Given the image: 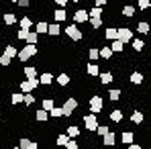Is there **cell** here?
I'll return each mask as SVG.
<instances>
[{
  "label": "cell",
  "instance_id": "3957f363",
  "mask_svg": "<svg viewBox=\"0 0 151 149\" xmlns=\"http://www.w3.org/2000/svg\"><path fill=\"white\" fill-rule=\"evenodd\" d=\"M63 33H65L72 41H82V37H84V35H82V31L78 29V25H76V23H74V25H68L65 29H63Z\"/></svg>",
  "mask_w": 151,
  "mask_h": 149
},
{
  "label": "cell",
  "instance_id": "f35d334b",
  "mask_svg": "<svg viewBox=\"0 0 151 149\" xmlns=\"http://www.w3.org/2000/svg\"><path fill=\"white\" fill-rule=\"evenodd\" d=\"M123 14H125L127 19H131V17L135 14V6H131V4H129V6H125V8H123Z\"/></svg>",
  "mask_w": 151,
  "mask_h": 149
},
{
  "label": "cell",
  "instance_id": "484cf974",
  "mask_svg": "<svg viewBox=\"0 0 151 149\" xmlns=\"http://www.w3.org/2000/svg\"><path fill=\"white\" fill-rule=\"evenodd\" d=\"M59 33H61V27L57 25V23H51V25H49V35H51V37H57Z\"/></svg>",
  "mask_w": 151,
  "mask_h": 149
},
{
  "label": "cell",
  "instance_id": "f907efd6",
  "mask_svg": "<svg viewBox=\"0 0 151 149\" xmlns=\"http://www.w3.org/2000/svg\"><path fill=\"white\" fill-rule=\"evenodd\" d=\"M129 149H143L139 143H133V145H129Z\"/></svg>",
  "mask_w": 151,
  "mask_h": 149
},
{
  "label": "cell",
  "instance_id": "8fae6325",
  "mask_svg": "<svg viewBox=\"0 0 151 149\" xmlns=\"http://www.w3.org/2000/svg\"><path fill=\"white\" fill-rule=\"evenodd\" d=\"M121 141H123L127 147H129V145H133V141H135V135H133L131 131H125V133L121 135Z\"/></svg>",
  "mask_w": 151,
  "mask_h": 149
},
{
  "label": "cell",
  "instance_id": "b9f144b4",
  "mask_svg": "<svg viewBox=\"0 0 151 149\" xmlns=\"http://www.w3.org/2000/svg\"><path fill=\"white\" fill-rule=\"evenodd\" d=\"M29 33H31V31H27V29H19V33H17V37H19L21 41H27V37H29Z\"/></svg>",
  "mask_w": 151,
  "mask_h": 149
},
{
  "label": "cell",
  "instance_id": "db71d44e",
  "mask_svg": "<svg viewBox=\"0 0 151 149\" xmlns=\"http://www.w3.org/2000/svg\"><path fill=\"white\" fill-rule=\"evenodd\" d=\"M63 149H65V147H63Z\"/></svg>",
  "mask_w": 151,
  "mask_h": 149
},
{
  "label": "cell",
  "instance_id": "cb8c5ba5",
  "mask_svg": "<svg viewBox=\"0 0 151 149\" xmlns=\"http://www.w3.org/2000/svg\"><path fill=\"white\" fill-rule=\"evenodd\" d=\"M37 41H39V35L35 31H31L29 37H27V45H37Z\"/></svg>",
  "mask_w": 151,
  "mask_h": 149
},
{
  "label": "cell",
  "instance_id": "681fc988",
  "mask_svg": "<svg viewBox=\"0 0 151 149\" xmlns=\"http://www.w3.org/2000/svg\"><path fill=\"white\" fill-rule=\"evenodd\" d=\"M17 4H19V6H23V8H27V6H29V0H19Z\"/></svg>",
  "mask_w": 151,
  "mask_h": 149
},
{
  "label": "cell",
  "instance_id": "ee69618b",
  "mask_svg": "<svg viewBox=\"0 0 151 149\" xmlns=\"http://www.w3.org/2000/svg\"><path fill=\"white\" fill-rule=\"evenodd\" d=\"M23 102H25L27 106H31V104L35 102V96H33V94H25V100H23Z\"/></svg>",
  "mask_w": 151,
  "mask_h": 149
},
{
  "label": "cell",
  "instance_id": "7402d4cb",
  "mask_svg": "<svg viewBox=\"0 0 151 149\" xmlns=\"http://www.w3.org/2000/svg\"><path fill=\"white\" fill-rule=\"evenodd\" d=\"M53 17H55V23H59V21H65V19H68V12H65L63 8H59V10L53 12Z\"/></svg>",
  "mask_w": 151,
  "mask_h": 149
},
{
  "label": "cell",
  "instance_id": "d6986e66",
  "mask_svg": "<svg viewBox=\"0 0 151 149\" xmlns=\"http://www.w3.org/2000/svg\"><path fill=\"white\" fill-rule=\"evenodd\" d=\"M65 135H68L70 139H74V137H78V135H80V129H78V127H74V125H68V131H65Z\"/></svg>",
  "mask_w": 151,
  "mask_h": 149
},
{
  "label": "cell",
  "instance_id": "30bf717a",
  "mask_svg": "<svg viewBox=\"0 0 151 149\" xmlns=\"http://www.w3.org/2000/svg\"><path fill=\"white\" fill-rule=\"evenodd\" d=\"M102 141H104V145H106V147H112V145L116 143V135H114V131H110L108 135H104V137H102Z\"/></svg>",
  "mask_w": 151,
  "mask_h": 149
},
{
  "label": "cell",
  "instance_id": "4fadbf2b",
  "mask_svg": "<svg viewBox=\"0 0 151 149\" xmlns=\"http://www.w3.org/2000/svg\"><path fill=\"white\" fill-rule=\"evenodd\" d=\"M23 74H25L27 80H35V78H37V70H35L33 66H27L25 70H23Z\"/></svg>",
  "mask_w": 151,
  "mask_h": 149
},
{
  "label": "cell",
  "instance_id": "7dc6e473",
  "mask_svg": "<svg viewBox=\"0 0 151 149\" xmlns=\"http://www.w3.org/2000/svg\"><path fill=\"white\" fill-rule=\"evenodd\" d=\"M139 8H141V10L149 8V0H139Z\"/></svg>",
  "mask_w": 151,
  "mask_h": 149
},
{
  "label": "cell",
  "instance_id": "8d00e7d4",
  "mask_svg": "<svg viewBox=\"0 0 151 149\" xmlns=\"http://www.w3.org/2000/svg\"><path fill=\"white\" fill-rule=\"evenodd\" d=\"M131 45H133V49H135V51H143V47H145V43H143L141 39H133Z\"/></svg>",
  "mask_w": 151,
  "mask_h": 149
},
{
  "label": "cell",
  "instance_id": "f6af8a7d",
  "mask_svg": "<svg viewBox=\"0 0 151 149\" xmlns=\"http://www.w3.org/2000/svg\"><path fill=\"white\" fill-rule=\"evenodd\" d=\"M65 149H80V145H78V141L70 139V141H68V145H65Z\"/></svg>",
  "mask_w": 151,
  "mask_h": 149
},
{
  "label": "cell",
  "instance_id": "60d3db41",
  "mask_svg": "<svg viewBox=\"0 0 151 149\" xmlns=\"http://www.w3.org/2000/svg\"><path fill=\"white\" fill-rule=\"evenodd\" d=\"M31 143H33L31 139H27V137H23V139L19 141V147H21V149H29V147H31Z\"/></svg>",
  "mask_w": 151,
  "mask_h": 149
},
{
  "label": "cell",
  "instance_id": "74e56055",
  "mask_svg": "<svg viewBox=\"0 0 151 149\" xmlns=\"http://www.w3.org/2000/svg\"><path fill=\"white\" fill-rule=\"evenodd\" d=\"M31 25H33V21H31L29 17H23V19H21V29H27V31H29Z\"/></svg>",
  "mask_w": 151,
  "mask_h": 149
},
{
  "label": "cell",
  "instance_id": "1f68e13d",
  "mask_svg": "<svg viewBox=\"0 0 151 149\" xmlns=\"http://www.w3.org/2000/svg\"><path fill=\"white\" fill-rule=\"evenodd\" d=\"M131 82L133 84H143V74L141 72H133L131 74Z\"/></svg>",
  "mask_w": 151,
  "mask_h": 149
},
{
  "label": "cell",
  "instance_id": "e575fe53",
  "mask_svg": "<svg viewBox=\"0 0 151 149\" xmlns=\"http://www.w3.org/2000/svg\"><path fill=\"white\" fill-rule=\"evenodd\" d=\"M108 133H110V127H108V125H98V131H96V135L104 137V135H108Z\"/></svg>",
  "mask_w": 151,
  "mask_h": 149
},
{
  "label": "cell",
  "instance_id": "4dcf8cb0",
  "mask_svg": "<svg viewBox=\"0 0 151 149\" xmlns=\"http://www.w3.org/2000/svg\"><path fill=\"white\" fill-rule=\"evenodd\" d=\"M137 31H139L141 35H147V33H149V23H145V21H141V23L137 25Z\"/></svg>",
  "mask_w": 151,
  "mask_h": 149
},
{
  "label": "cell",
  "instance_id": "d6a6232c",
  "mask_svg": "<svg viewBox=\"0 0 151 149\" xmlns=\"http://www.w3.org/2000/svg\"><path fill=\"white\" fill-rule=\"evenodd\" d=\"M49 117H51V119H59V117H63V108H61V106H55V108L49 112Z\"/></svg>",
  "mask_w": 151,
  "mask_h": 149
},
{
  "label": "cell",
  "instance_id": "9a60e30c",
  "mask_svg": "<svg viewBox=\"0 0 151 149\" xmlns=\"http://www.w3.org/2000/svg\"><path fill=\"white\" fill-rule=\"evenodd\" d=\"M35 119H37L39 123H45V121L49 119V112H47V110H43V108H39V110L35 112Z\"/></svg>",
  "mask_w": 151,
  "mask_h": 149
},
{
  "label": "cell",
  "instance_id": "d4e9b609",
  "mask_svg": "<svg viewBox=\"0 0 151 149\" xmlns=\"http://www.w3.org/2000/svg\"><path fill=\"white\" fill-rule=\"evenodd\" d=\"M23 100H25V94H23V92H14V94L10 96V102H12V104H21Z\"/></svg>",
  "mask_w": 151,
  "mask_h": 149
},
{
  "label": "cell",
  "instance_id": "5bb4252c",
  "mask_svg": "<svg viewBox=\"0 0 151 149\" xmlns=\"http://www.w3.org/2000/svg\"><path fill=\"white\" fill-rule=\"evenodd\" d=\"M39 82H41L43 86H49V84H53V74H49V72L41 74V76H39Z\"/></svg>",
  "mask_w": 151,
  "mask_h": 149
},
{
  "label": "cell",
  "instance_id": "c3c4849f",
  "mask_svg": "<svg viewBox=\"0 0 151 149\" xmlns=\"http://www.w3.org/2000/svg\"><path fill=\"white\" fill-rule=\"evenodd\" d=\"M94 6H96V8H102V6H106V0H96V2H94Z\"/></svg>",
  "mask_w": 151,
  "mask_h": 149
},
{
  "label": "cell",
  "instance_id": "e0dca14e",
  "mask_svg": "<svg viewBox=\"0 0 151 149\" xmlns=\"http://www.w3.org/2000/svg\"><path fill=\"white\" fill-rule=\"evenodd\" d=\"M68 141H70V137L63 133V135H57L55 137V145H59V147H65L68 145Z\"/></svg>",
  "mask_w": 151,
  "mask_h": 149
},
{
  "label": "cell",
  "instance_id": "7c38bea8",
  "mask_svg": "<svg viewBox=\"0 0 151 149\" xmlns=\"http://www.w3.org/2000/svg\"><path fill=\"white\" fill-rule=\"evenodd\" d=\"M41 108H43V110H47V112H51V110L55 108V100H53V98H43Z\"/></svg>",
  "mask_w": 151,
  "mask_h": 149
},
{
  "label": "cell",
  "instance_id": "836d02e7",
  "mask_svg": "<svg viewBox=\"0 0 151 149\" xmlns=\"http://www.w3.org/2000/svg\"><path fill=\"white\" fill-rule=\"evenodd\" d=\"M102 12H104L102 8H96V6H94V8H92L88 14H90V19H102Z\"/></svg>",
  "mask_w": 151,
  "mask_h": 149
},
{
  "label": "cell",
  "instance_id": "7bdbcfd3",
  "mask_svg": "<svg viewBox=\"0 0 151 149\" xmlns=\"http://www.w3.org/2000/svg\"><path fill=\"white\" fill-rule=\"evenodd\" d=\"M90 27H92V29H100L102 27V19H90Z\"/></svg>",
  "mask_w": 151,
  "mask_h": 149
},
{
  "label": "cell",
  "instance_id": "bcb514c9",
  "mask_svg": "<svg viewBox=\"0 0 151 149\" xmlns=\"http://www.w3.org/2000/svg\"><path fill=\"white\" fill-rule=\"evenodd\" d=\"M8 63H10V57L2 53V55H0V66H8Z\"/></svg>",
  "mask_w": 151,
  "mask_h": 149
},
{
  "label": "cell",
  "instance_id": "9c48e42d",
  "mask_svg": "<svg viewBox=\"0 0 151 149\" xmlns=\"http://www.w3.org/2000/svg\"><path fill=\"white\" fill-rule=\"evenodd\" d=\"M35 33H37V35H45V33H49V23L39 21V23L35 25Z\"/></svg>",
  "mask_w": 151,
  "mask_h": 149
},
{
  "label": "cell",
  "instance_id": "f5cc1de1",
  "mask_svg": "<svg viewBox=\"0 0 151 149\" xmlns=\"http://www.w3.org/2000/svg\"><path fill=\"white\" fill-rule=\"evenodd\" d=\"M0 123H2V119H0Z\"/></svg>",
  "mask_w": 151,
  "mask_h": 149
},
{
  "label": "cell",
  "instance_id": "d590c367",
  "mask_svg": "<svg viewBox=\"0 0 151 149\" xmlns=\"http://www.w3.org/2000/svg\"><path fill=\"white\" fill-rule=\"evenodd\" d=\"M14 23H17V17L12 12H6L4 14V25H14Z\"/></svg>",
  "mask_w": 151,
  "mask_h": 149
},
{
  "label": "cell",
  "instance_id": "6da1fadb",
  "mask_svg": "<svg viewBox=\"0 0 151 149\" xmlns=\"http://www.w3.org/2000/svg\"><path fill=\"white\" fill-rule=\"evenodd\" d=\"M88 108H90V112H92V114L102 112V108H104V100H102V96L94 94V96L90 98V102H88Z\"/></svg>",
  "mask_w": 151,
  "mask_h": 149
},
{
  "label": "cell",
  "instance_id": "f1b7e54d",
  "mask_svg": "<svg viewBox=\"0 0 151 149\" xmlns=\"http://www.w3.org/2000/svg\"><path fill=\"white\" fill-rule=\"evenodd\" d=\"M55 80H57L59 86H68V84H70V76H68V74H59Z\"/></svg>",
  "mask_w": 151,
  "mask_h": 149
},
{
  "label": "cell",
  "instance_id": "5b68a950",
  "mask_svg": "<svg viewBox=\"0 0 151 149\" xmlns=\"http://www.w3.org/2000/svg\"><path fill=\"white\" fill-rule=\"evenodd\" d=\"M119 41L125 45V43H133V31L129 27H119Z\"/></svg>",
  "mask_w": 151,
  "mask_h": 149
},
{
  "label": "cell",
  "instance_id": "ba28073f",
  "mask_svg": "<svg viewBox=\"0 0 151 149\" xmlns=\"http://www.w3.org/2000/svg\"><path fill=\"white\" fill-rule=\"evenodd\" d=\"M88 19H90V14H88L86 10H76L74 12V21L76 23H88Z\"/></svg>",
  "mask_w": 151,
  "mask_h": 149
},
{
  "label": "cell",
  "instance_id": "f546056e",
  "mask_svg": "<svg viewBox=\"0 0 151 149\" xmlns=\"http://www.w3.org/2000/svg\"><path fill=\"white\" fill-rule=\"evenodd\" d=\"M121 94H123V92H121V90H119V88H112V90H110V92H108V98L112 100V102H116V100L121 98Z\"/></svg>",
  "mask_w": 151,
  "mask_h": 149
},
{
  "label": "cell",
  "instance_id": "7a4b0ae2",
  "mask_svg": "<svg viewBox=\"0 0 151 149\" xmlns=\"http://www.w3.org/2000/svg\"><path fill=\"white\" fill-rule=\"evenodd\" d=\"M37 51H39L37 45H25L23 49L19 51V59H21V61H29L33 55H37Z\"/></svg>",
  "mask_w": 151,
  "mask_h": 149
},
{
  "label": "cell",
  "instance_id": "ac0fdd59",
  "mask_svg": "<svg viewBox=\"0 0 151 149\" xmlns=\"http://www.w3.org/2000/svg\"><path fill=\"white\" fill-rule=\"evenodd\" d=\"M110 49H112V53H123V49H125V45L116 39V41H112L110 43Z\"/></svg>",
  "mask_w": 151,
  "mask_h": 149
},
{
  "label": "cell",
  "instance_id": "816d5d0a",
  "mask_svg": "<svg viewBox=\"0 0 151 149\" xmlns=\"http://www.w3.org/2000/svg\"><path fill=\"white\" fill-rule=\"evenodd\" d=\"M14 149H21V147H14Z\"/></svg>",
  "mask_w": 151,
  "mask_h": 149
},
{
  "label": "cell",
  "instance_id": "52a82bcc",
  "mask_svg": "<svg viewBox=\"0 0 151 149\" xmlns=\"http://www.w3.org/2000/svg\"><path fill=\"white\" fill-rule=\"evenodd\" d=\"M104 37H106L108 41H116V39H119V29H116V27H108V29L104 31Z\"/></svg>",
  "mask_w": 151,
  "mask_h": 149
},
{
  "label": "cell",
  "instance_id": "2e32d148",
  "mask_svg": "<svg viewBox=\"0 0 151 149\" xmlns=\"http://www.w3.org/2000/svg\"><path fill=\"white\" fill-rule=\"evenodd\" d=\"M131 123L133 125H141L143 123V112H141V110H135V112L131 114Z\"/></svg>",
  "mask_w": 151,
  "mask_h": 149
},
{
  "label": "cell",
  "instance_id": "44dd1931",
  "mask_svg": "<svg viewBox=\"0 0 151 149\" xmlns=\"http://www.w3.org/2000/svg\"><path fill=\"white\" fill-rule=\"evenodd\" d=\"M86 72H88V76H100V68H98L96 63H88Z\"/></svg>",
  "mask_w": 151,
  "mask_h": 149
},
{
  "label": "cell",
  "instance_id": "277c9868",
  "mask_svg": "<svg viewBox=\"0 0 151 149\" xmlns=\"http://www.w3.org/2000/svg\"><path fill=\"white\" fill-rule=\"evenodd\" d=\"M84 127H86V131H90V133H96L98 131V119H96V114H86L84 117Z\"/></svg>",
  "mask_w": 151,
  "mask_h": 149
},
{
  "label": "cell",
  "instance_id": "4316f807",
  "mask_svg": "<svg viewBox=\"0 0 151 149\" xmlns=\"http://www.w3.org/2000/svg\"><path fill=\"white\" fill-rule=\"evenodd\" d=\"M100 57L102 59H110V57H112V49H110L108 45H104V47L100 49Z\"/></svg>",
  "mask_w": 151,
  "mask_h": 149
},
{
  "label": "cell",
  "instance_id": "603a6c76",
  "mask_svg": "<svg viewBox=\"0 0 151 149\" xmlns=\"http://www.w3.org/2000/svg\"><path fill=\"white\" fill-rule=\"evenodd\" d=\"M110 121L112 123H121L123 121V110H110Z\"/></svg>",
  "mask_w": 151,
  "mask_h": 149
},
{
  "label": "cell",
  "instance_id": "ab89813d",
  "mask_svg": "<svg viewBox=\"0 0 151 149\" xmlns=\"http://www.w3.org/2000/svg\"><path fill=\"white\" fill-rule=\"evenodd\" d=\"M88 57H90V61H96V59L100 57V51L98 49H88Z\"/></svg>",
  "mask_w": 151,
  "mask_h": 149
},
{
  "label": "cell",
  "instance_id": "8992f818",
  "mask_svg": "<svg viewBox=\"0 0 151 149\" xmlns=\"http://www.w3.org/2000/svg\"><path fill=\"white\" fill-rule=\"evenodd\" d=\"M61 108H63V117H72V112L78 108V100L76 98H68L65 102H63Z\"/></svg>",
  "mask_w": 151,
  "mask_h": 149
},
{
  "label": "cell",
  "instance_id": "ffe728a7",
  "mask_svg": "<svg viewBox=\"0 0 151 149\" xmlns=\"http://www.w3.org/2000/svg\"><path fill=\"white\" fill-rule=\"evenodd\" d=\"M4 55H8V57L12 59V57H19V51H17V47H14V45H6V49H4Z\"/></svg>",
  "mask_w": 151,
  "mask_h": 149
},
{
  "label": "cell",
  "instance_id": "83f0119b",
  "mask_svg": "<svg viewBox=\"0 0 151 149\" xmlns=\"http://www.w3.org/2000/svg\"><path fill=\"white\" fill-rule=\"evenodd\" d=\"M112 80H114V76L110 74V72H102V74H100V82H102V84H110Z\"/></svg>",
  "mask_w": 151,
  "mask_h": 149
}]
</instances>
